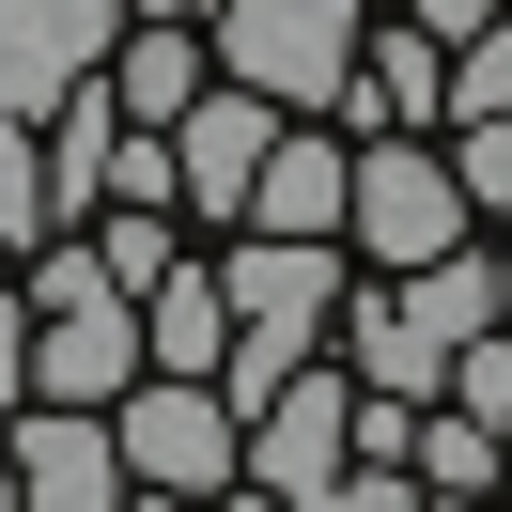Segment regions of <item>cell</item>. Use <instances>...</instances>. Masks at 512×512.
<instances>
[{
	"instance_id": "44dd1931",
	"label": "cell",
	"mask_w": 512,
	"mask_h": 512,
	"mask_svg": "<svg viewBox=\"0 0 512 512\" xmlns=\"http://www.w3.org/2000/svg\"><path fill=\"white\" fill-rule=\"evenodd\" d=\"M125 16H187V0H125Z\"/></svg>"
},
{
	"instance_id": "5bb4252c",
	"label": "cell",
	"mask_w": 512,
	"mask_h": 512,
	"mask_svg": "<svg viewBox=\"0 0 512 512\" xmlns=\"http://www.w3.org/2000/svg\"><path fill=\"white\" fill-rule=\"evenodd\" d=\"M404 466H419V497H512V450H497V419H466V404H419Z\"/></svg>"
},
{
	"instance_id": "d6986e66",
	"label": "cell",
	"mask_w": 512,
	"mask_h": 512,
	"mask_svg": "<svg viewBox=\"0 0 512 512\" xmlns=\"http://www.w3.org/2000/svg\"><path fill=\"white\" fill-rule=\"evenodd\" d=\"M481 16H497V0H419V32H481Z\"/></svg>"
},
{
	"instance_id": "277c9868",
	"label": "cell",
	"mask_w": 512,
	"mask_h": 512,
	"mask_svg": "<svg viewBox=\"0 0 512 512\" xmlns=\"http://www.w3.org/2000/svg\"><path fill=\"white\" fill-rule=\"evenodd\" d=\"M342 419H357V388L295 357V373L249 404V435H233V497H295V512H326V481H342Z\"/></svg>"
},
{
	"instance_id": "cb8c5ba5",
	"label": "cell",
	"mask_w": 512,
	"mask_h": 512,
	"mask_svg": "<svg viewBox=\"0 0 512 512\" xmlns=\"http://www.w3.org/2000/svg\"><path fill=\"white\" fill-rule=\"evenodd\" d=\"M497 16H512V0H497Z\"/></svg>"
},
{
	"instance_id": "3957f363",
	"label": "cell",
	"mask_w": 512,
	"mask_h": 512,
	"mask_svg": "<svg viewBox=\"0 0 512 512\" xmlns=\"http://www.w3.org/2000/svg\"><path fill=\"white\" fill-rule=\"evenodd\" d=\"M466 218H481V202L450 187V156H419V140H357V171H342V249L435 264V249H466Z\"/></svg>"
},
{
	"instance_id": "603a6c76",
	"label": "cell",
	"mask_w": 512,
	"mask_h": 512,
	"mask_svg": "<svg viewBox=\"0 0 512 512\" xmlns=\"http://www.w3.org/2000/svg\"><path fill=\"white\" fill-rule=\"evenodd\" d=\"M497 450H512V419H497Z\"/></svg>"
},
{
	"instance_id": "7c38bea8",
	"label": "cell",
	"mask_w": 512,
	"mask_h": 512,
	"mask_svg": "<svg viewBox=\"0 0 512 512\" xmlns=\"http://www.w3.org/2000/svg\"><path fill=\"white\" fill-rule=\"evenodd\" d=\"M218 342H233L218 264H187V249H171L156 280H140V373H218Z\"/></svg>"
},
{
	"instance_id": "5b68a950",
	"label": "cell",
	"mask_w": 512,
	"mask_h": 512,
	"mask_svg": "<svg viewBox=\"0 0 512 512\" xmlns=\"http://www.w3.org/2000/svg\"><path fill=\"white\" fill-rule=\"evenodd\" d=\"M218 295H233V326H264V342H326V311H342V233H233Z\"/></svg>"
},
{
	"instance_id": "e0dca14e",
	"label": "cell",
	"mask_w": 512,
	"mask_h": 512,
	"mask_svg": "<svg viewBox=\"0 0 512 512\" xmlns=\"http://www.w3.org/2000/svg\"><path fill=\"white\" fill-rule=\"evenodd\" d=\"M32 233H47V171H32V125L0 109V264L32 249Z\"/></svg>"
},
{
	"instance_id": "9c48e42d",
	"label": "cell",
	"mask_w": 512,
	"mask_h": 512,
	"mask_svg": "<svg viewBox=\"0 0 512 512\" xmlns=\"http://www.w3.org/2000/svg\"><path fill=\"white\" fill-rule=\"evenodd\" d=\"M342 171H357V140H326L311 109H280V140H264V171H249L233 218L249 233H342Z\"/></svg>"
},
{
	"instance_id": "2e32d148",
	"label": "cell",
	"mask_w": 512,
	"mask_h": 512,
	"mask_svg": "<svg viewBox=\"0 0 512 512\" xmlns=\"http://www.w3.org/2000/svg\"><path fill=\"white\" fill-rule=\"evenodd\" d=\"M450 187L512 218V109H466V125H450Z\"/></svg>"
},
{
	"instance_id": "9a60e30c",
	"label": "cell",
	"mask_w": 512,
	"mask_h": 512,
	"mask_svg": "<svg viewBox=\"0 0 512 512\" xmlns=\"http://www.w3.org/2000/svg\"><path fill=\"white\" fill-rule=\"evenodd\" d=\"M466 109H512V16L450 32V125H466Z\"/></svg>"
},
{
	"instance_id": "52a82bcc",
	"label": "cell",
	"mask_w": 512,
	"mask_h": 512,
	"mask_svg": "<svg viewBox=\"0 0 512 512\" xmlns=\"http://www.w3.org/2000/svg\"><path fill=\"white\" fill-rule=\"evenodd\" d=\"M264 140H280V94H249V78L171 109V187H187V218H233V202H249Z\"/></svg>"
},
{
	"instance_id": "8fae6325",
	"label": "cell",
	"mask_w": 512,
	"mask_h": 512,
	"mask_svg": "<svg viewBox=\"0 0 512 512\" xmlns=\"http://www.w3.org/2000/svg\"><path fill=\"white\" fill-rule=\"evenodd\" d=\"M342 109L357 125H450V32H357V63H342Z\"/></svg>"
},
{
	"instance_id": "4fadbf2b",
	"label": "cell",
	"mask_w": 512,
	"mask_h": 512,
	"mask_svg": "<svg viewBox=\"0 0 512 512\" xmlns=\"http://www.w3.org/2000/svg\"><path fill=\"white\" fill-rule=\"evenodd\" d=\"M187 94H202V32L187 16H125V32H109V109H125V125H171Z\"/></svg>"
},
{
	"instance_id": "30bf717a",
	"label": "cell",
	"mask_w": 512,
	"mask_h": 512,
	"mask_svg": "<svg viewBox=\"0 0 512 512\" xmlns=\"http://www.w3.org/2000/svg\"><path fill=\"white\" fill-rule=\"evenodd\" d=\"M109 140H125V109H109V63L94 78H63V94H47V233H78V218H94V202H109Z\"/></svg>"
},
{
	"instance_id": "ffe728a7",
	"label": "cell",
	"mask_w": 512,
	"mask_h": 512,
	"mask_svg": "<svg viewBox=\"0 0 512 512\" xmlns=\"http://www.w3.org/2000/svg\"><path fill=\"white\" fill-rule=\"evenodd\" d=\"M497 326H512V249H497Z\"/></svg>"
},
{
	"instance_id": "6da1fadb",
	"label": "cell",
	"mask_w": 512,
	"mask_h": 512,
	"mask_svg": "<svg viewBox=\"0 0 512 512\" xmlns=\"http://www.w3.org/2000/svg\"><path fill=\"white\" fill-rule=\"evenodd\" d=\"M109 450H125V497H233V404H218V373L109 388Z\"/></svg>"
},
{
	"instance_id": "7402d4cb",
	"label": "cell",
	"mask_w": 512,
	"mask_h": 512,
	"mask_svg": "<svg viewBox=\"0 0 512 512\" xmlns=\"http://www.w3.org/2000/svg\"><path fill=\"white\" fill-rule=\"evenodd\" d=\"M0 497H16V450H0Z\"/></svg>"
},
{
	"instance_id": "ac0fdd59",
	"label": "cell",
	"mask_w": 512,
	"mask_h": 512,
	"mask_svg": "<svg viewBox=\"0 0 512 512\" xmlns=\"http://www.w3.org/2000/svg\"><path fill=\"white\" fill-rule=\"evenodd\" d=\"M16 388H32V311L0 295V404H16Z\"/></svg>"
},
{
	"instance_id": "ba28073f",
	"label": "cell",
	"mask_w": 512,
	"mask_h": 512,
	"mask_svg": "<svg viewBox=\"0 0 512 512\" xmlns=\"http://www.w3.org/2000/svg\"><path fill=\"white\" fill-rule=\"evenodd\" d=\"M109 32H125V0H0V109L32 125L63 78L109 63Z\"/></svg>"
},
{
	"instance_id": "7a4b0ae2",
	"label": "cell",
	"mask_w": 512,
	"mask_h": 512,
	"mask_svg": "<svg viewBox=\"0 0 512 512\" xmlns=\"http://www.w3.org/2000/svg\"><path fill=\"white\" fill-rule=\"evenodd\" d=\"M373 32V0H218V78L280 109H342V63Z\"/></svg>"
},
{
	"instance_id": "8992f818",
	"label": "cell",
	"mask_w": 512,
	"mask_h": 512,
	"mask_svg": "<svg viewBox=\"0 0 512 512\" xmlns=\"http://www.w3.org/2000/svg\"><path fill=\"white\" fill-rule=\"evenodd\" d=\"M16 404H32V419H16L0 450H16V497H32V512H109V497H125L109 404H47V388H16Z\"/></svg>"
}]
</instances>
